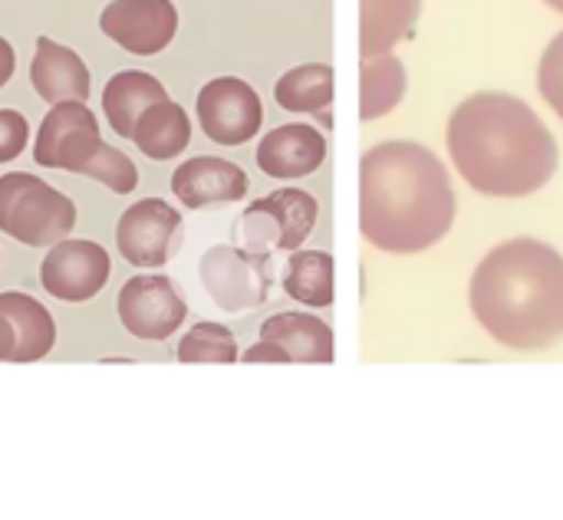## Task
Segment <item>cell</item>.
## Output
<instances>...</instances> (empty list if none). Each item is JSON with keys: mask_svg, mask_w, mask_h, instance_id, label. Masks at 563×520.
<instances>
[{"mask_svg": "<svg viewBox=\"0 0 563 520\" xmlns=\"http://www.w3.org/2000/svg\"><path fill=\"white\" fill-rule=\"evenodd\" d=\"M327 162V139L307 122H287L257 145V165L271 178H303Z\"/></svg>", "mask_w": 563, "mask_h": 520, "instance_id": "14", "label": "cell"}, {"mask_svg": "<svg viewBox=\"0 0 563 520\" xmlns=\"http://www.w3.org/2000/svg\"><path fill=\"white\" fill-rule=\"evenodd\" d=\"M201 132L218 145H244L261 132L264 106L251 82L238 76H218L201 86L195 102Z\"/></svg>", "mask_w": 563, "mask_h": 520, "instance_id": "9", "label": "cell"}, {"mask_svg": "<svg viewBox=\"0 0 563 520\" xmlns=\"http://www.w3.org/2000/svg\"><path fill=\"white\" fill-rule=\"evenodd\" d=\"M241 359L244 363H290L287 353L277 343H267V340H261L257 346H251L247 353H241Z\"/></svg>", "mask_w": 563, "mask_h": 520, "instance_id": "28", "label": "cell"}, {"mask_svg": "<svg viewBox=\"0 0 563 520\" xmlns=\"http://www.w3.org/2000/svg\"><path fill=\"white\" fill-rule=\"evenodd\" d=\"M274 99L280 109L294 112V115H317L323 109H330L333 102V69L330 63H303L287 69L277 86H274Z\"/></svg>", "mask_w": 563, "mask_h": 520, "instance_id": "22", "label": "cell"}, {"mask_svg": "<svg viewBox=\"0 0 563 520\" xmlns=\"http://www.w3.org/2000/svg\"><path fill=\"white\" fill-rule=\"evenodd\" d=\"M0 313L16 330V350L10 363H36L56 346V323L49 310L30 294H16V290L0 294Z\"/></svg>", "mask_w": 563, "mask_h": 520, "instance_id": "20", "label": "cell"}, {"mask_svg": "<svg viewBox=\"0 0 563 520\" xmlns=\"http://www.w3.org/2000/svg\"><path fill=\"white\" fill-rule=\"evenodd\" d=\"M422 0H360V53L379 56L406 40L419 20Z\"/></svg>", "mask_w": 563, "mask_h": 520, "instance_id": "19", "label": "cell"}, {"mask_svg": "<svg viewBox=\"0 0 563 520\" xmlns=\"http://www.w3.org/2000/svg\"><path fill=\"white\" fill-rule=\"evenodd\" d=\"M449 168L419 142H379L360 162V231L386 254L435 247L455 224Z\"/></svg>", "mask_w": 563, "mask_h": 520, "instance_id": "1", "label": "cell"}, {"mask_svg": "<svg viewBox=\"0 0 563 520\" xmlns=\"http://www.w3.org/2000/svg\"><path fill=\"white\" fill-rule=\"evenodd\" d=\"M317 198L303 188H280L247 204L241 234L251 251H300L317 224Z\"/></svg>", "mask_w": 563, "mask_h": 520, "instance_id": "6", "label": "cell"}, {"mask_svg": "<svg viewBox=\"0 0 563 520\" xmlns=\"http://www.w3.org/2000/svg\"><path fill=\"white\" fill-rule=\"evenodd\" d=\"M82 175L102 181L115 195H132L139 188V168H135V162L125 152H119L115 145H109V142L99 145V152L89 158V165L82 168Z\"/></svg>", "mask_w": 563, "mask_h": 520, "instance_id": "25", "label": "cell"}, {"mask_svg": "<svg viewBox=\"0 0 563 520\" xmlns=\"http://www.w3.org/2000/svg\"><path fill=\"white\" fill-rule=\"evenodd\" d=\"M261 340L277 343L290 363H333V330L310 313H277L264 320Z\"/></svg>", "mask_w": 563, "mask_h": 520, "instance_id": "18", "label": "cell"}, {"mask_svg": "<svg viewBox=\"0 0 563 520\" xmlns=\"http://www.w3.org/2000/svg\"><path fill=\"white\" fill-rule=\"evenodd\" d=\"M178 363H238L241 353H238V340L228 327L221 323H198L191 327L178 350H175Z\"/></svg>", "mask_w": 563, "mask_h": 520, "instance_id": "24", "label": "cell"}, {"mask_svg": "<svg viewBox=\"0 0 563 520\" xmlns=\"http://www.w3.org/2000/svg\"><path fill=\"white\" fill-rule=\"evenodd\" d=\"M132 142L152 162L178 158L188 148V142H191V119H188V112L172 96L168 99H158V102H152L135 119Z\"/></svg>", "mask_w": 563, "mask_h": 520, "instance_id": "17", "label": "cell"}, {"mask_svg": "<svg viewBox=\"0 0 563 520\" xmlns=\"http://www.w3.org/2000/svg\"><path fill=\"white\" fill-rule=\"evenodd\" d=\"M201 284L214 307L224 313H244L261 303H267L271 294V251H251V247H231L218 244L205 251L198 261Z\"/></svg>", "mask_w": 563, "mask_h": 520, "instance_id": "5", "label": "cell"}, {"mask_svg": "<svg viewBox=\"0 0 563 520\" xmlns=\"http://www.w3.org/2000/svg\"><path fill=\"white\" fill-rule=\"evenodd\" d=\"M30 142V125L26 115L16 109H0V165L13 162Z\"/></svg>", "mask_w": 563, "mask_h": 520, "instance_id": "27", "label": "cell"}, {"mask_svg": "<svg viewBox=\"0 0 563 520\" xmlns=\"http://www.w3.org/2000/svg\"><path fill=\"white\" fill-rule=\"evenodd\" d=\"M158 99H168V89L152 76V73H142V69H122L115 73L106 89H102V115L106 122L112 125V132L119 139H129L132 142V129H135V119Z\"/></svg>", "mask_w": 563, "mask_h": 520, "instance_id": "16", "label": "cell"}, {"mask_svg": "<svg viewBox=\"0 0 563 520\" xmlns=\"http://www.w3.org/2000/svg\"><path fill=\"white\" fill-rule=\"evenodd\" d=\"M538 89L544 96V102L563 119V33L551 40V46L541 56L538 66Z\"/></svg>", "mask_w": 563, "mask_h": 520, "instance_id": "26", "label": "cell"}, {"mask_svg": "<svg viewBox=\"0 0 563 520\" xmlns=\"http://www.w3.org/2000/svg\"><path fill=\"white\" fill-rule=\"evenodd\" d=\"M99 145H102V135H99V119L92 115V109L79 99H66V102H53V109L40 122L33 158L43 168H63V172L82 175V168L99 152Z\"/></svg>", "mask_w": 563, "mask_h": 520, "instance_id": "8", "label": "cell"}, {"mask_svg": "<svg viewBox=\"0 0 563 520\" xmlns=\"http://www.w3.org/2000/svg\"><path fill=\"white\" fill-rule=\"evenodd\" d=\"M406 86H409V79H406L402 59H396L393 53L366 56L363 69H360V119L376 122V119L389 115L402 102Z\"/></svg>", "mask_w": 563, "mask_h": 520, "instance_id": "21", "label": "cell"}, {"mask_svg": "<svg viewBox=\"0 0 563 520\" xmlns=\"http://www.w3.org/2000/svg\"><path fill=\"white\" fill-rule=\"evenodd\" d=\"M251 181L244 175V168H238L228 158H214V155H198L181 162L172 172V195L191 208H214V204H234L247 195Z\"/></svg>", "mask_w": 563, "mask_h": 520, "instance_id": "13", "label": "cell"}, {"mask_svg": "<svg viewBox=\"0 0 563 520\" xmlns=\"http://www.w3.org/2000/svg\"><path fill=\"white\" fill-rule=\"evenodd\" d=\"M449 155L482 195L525 198L558 172V142L538 112L508 92H475L449 119Z\"/></svg>", "mask_w": 563, "mask_h": 520, "instance_id": "2", "label": "cell"}, {"mask_svg": "<svg viewBox=\"0 0 563 520\" xmlns=\"http://www.w3.org/2000/svg\"><path fill=\"white\" fill-rule=\"evenodd\" d=\"M185 317H188L185 297L162 274L132 277L119 290V320L135 340L162 343L185 323Z\"/></svg>", "mask_w": 563, "mask_h": 520, "instance_id": "10", "label": "cell"}, {"mask_svg": "<svg viewBox=\"0 0 563 520\" xmlns=\"http://www.w3.org/2000/svg\"><path fill=\"white\" fill-rule=\"evenodd\" d=\"M13 69H16V53H13V46L0 36V89L10 82Z\"/></svg>", "mask_w": 563, "mask_h": 520, "instance_id": "30", "label": "cell"}, {"mask_svg": "<svg viewBox=\"0 0 563 520\" xmlns=\"http://www.w3.org/2000/svg\"><path fill=\"white\" fill-rule=\"evenodd\" d=\"M472 310L501 346H554L563 340V257L534 237L498 244L472 277Z\"/></svg>", "mask_w": 563, "mask_h": 520, "instance_id": "3", "label": "cell"}, {"mask_svg": "<svg viewBox=\"0 0 563 520\" xmlns=\"http://www.w3.org/2000/svg\"><path fill=\"white\" fill-rule=\"evenodd\" d=\"M76 228V204L40 175H0V231L23 247H53Z\"/></svg>", "mask_w": 563, "mask_h": 520, "instance_id": "4", "label": "cell"}, {"mask_svg": "<svg viewBox=\"0 0 563 520\" xmlns=\"http://www.w3.org/2000/svg\"><path fill=\"white\" fill-rule=\"evenodd\" d=\"M112 274V261L96 241H59L40 264V284L53 300L86 303L92 300Z\"/></svg>", "mask_w": 563, "mask_h": 520, "instance_id": "11", "label": "cell"}, {"mask_svg": "<svg viewBox=\"0 0 563 520\" xmlns=\"http://www.w3.org/2000/svg\"><path fill=\"white\" fill-rule=\"evenodd\" d=\"M30 82L36 89L40 99L53 102H66V99H79L86 102L92 92V79H89V66L82 63V56L49 36H36V53L30 63Z\"/></svg>", "mask_w": 563, "mask_h": 520, "instance_id": "15", "label": "cell"}, {"mask_svg": "<svg viewBox=\"0 0 563 520\" xmlns=\"http://www.w3.org/2000/svg\"><path fill=\"white\" fill-rule=\"evenodd\" d=\"M13 350H16V330H13V323L0 313V363H10V359H13Z\"/></svg>", "mask_w": 563, "mask_h": 520, "instance_id": "29", "label": "cell"}, {"mask_svg": "<svg viewBox=\"0 0 563 520\" xmlns=\"http://www.w3.org/2000/svg\"><path fill=\"white\" fill-rule=\"evenodd\" d=\"M99 30L135 56H155L175 40L178 10L172 0H112L99 16Z\"/></svg>", "mask_w": 563, "mask_h": 520, "instance_id": "12", "label": "cell"}, {"mask_svg": "<svg viewBox=\"0 0 563 520\" xmlns=\"http://www.w3.org/2000/svg\"><path fill=\"white\" fill-rule=\"evenodd\" d=\"M333 254L327 251H294L284 270V290L290 300L307 307H330L333 303Z\"/></svg>", "mask_w": 563, "mask_h": 520, "instance_id": "23", "label": "cell"}, {"mask_svg": "<svg viewBox=\"0 0 563 520\" xmlns=\"http://www.w3.org/2000/svg\"><path fill=\"white\" fill-rule=\"evenodd\" d=\"M185 241L181 214L162 198H142L122 211L115 247L132 267H165Z\"/></svg>", "mask_w": 563, "mask_h": 520, "instance_id": "7", "label": "cell"}, {"mask_svg": "<svg viewBox=\"0 0 563 520\" xmlns=\"http://www.w3.org/2000/svg\"><path fill=\"white\" fill-rule=\"evenodd\" d=\"M544 3H548L551 10H558V13H563V0H544Z\"/></svg>", "mask_w": 563, "mask_h": 520, "instance_id": "31", "label": "cell"}]
</instances>
